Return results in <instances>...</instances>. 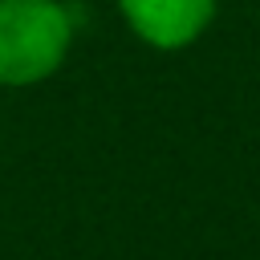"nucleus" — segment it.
Returning <instances> with one entry per match:
<instances>
[{
    "instance_id": "f257e3e1",
    "label": "nucleus",
    "mask_w": 260,
    "mask_h": 260,
    "mask_svg": "<svg viewBox=\"0 0 260 260\" xmlns=\"http://www.w3.org/2000/svg\"><path fill=\"white\" fill-rule=\"evenodd\" d=\"M73 41V20L57 0H0V85L49 77Z\"/></svg>"
},
{
    "instance_id": "f03ea898",
    "label": "nucleus",
    "mask_w": 260,
    "mask_h": 260,
    "mask_svg": "<svg viewBox=\"0 0 260 260\" xmlns=\"http://www.w3.org/2000/svg\"><path fill=\"white\" fill-rule=\"evenodd\" d=\"M130 28L154 49L191 45L215 12V0H122Z\"/></svg>"
}]
</instances>
